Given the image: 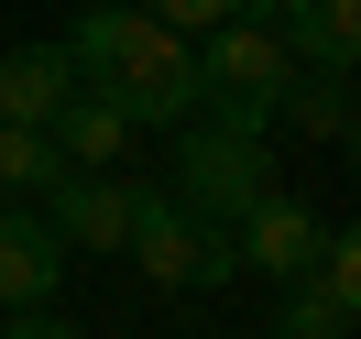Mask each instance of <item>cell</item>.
Masks as SVG:
<instances>
[{
  "instance_id": "cell-15",
  "label": "cell",
  "mask_w": 361,
  "mask_h": 339,
  "mask_svg": "<svg viewBox=\"0 0 361 339\" xmlns=\"http://www.w3.org/2000/svg\"><path fill=\"white\" fill-rule=\"evenodd\" d=\"M0 339H88V328H66L55 307H11V328H0Z\"/></svg>"
},
{
  "instance_id": "cell-10",
  "label": "cell",
  "mask_w": 361,
  "mask_h": 339,
  "mask_svg": "<svg viewBox=\"0 0 361 339\" xmlns=\"http://www.w3.org/2000/svg\"><path fill=\"white\" fill-rule=\"evenodd\" d=\"M44 142H55V164H66V175H110V164L132 154V121H121L110 99H88V88H77L66 110L44 121Z\"/></svg>"
},
{
  "instance_id": "cell-2",
  "label": "cell",
  "mask_w": 361,
  "mask_h": 339,
  "mask_svg": "<svg viewBox=\"0 0 361 339\" xmlns=\"http://www.w3.org/2000/svg\"><path fill=\"white\" fill-rule=\"evenodd\" d=\"M176 186H164V197L186 208V219L197 230H230L241 219V208H263L274 197V154H263V132H241V121H176Z\"/></svg>"
},
{
  "instance_id": "cell-4",
  "label": "cell",
  "mask_w": 361,
  "mask_h": 339,
  "mask_svg": "<svg viewBox=\"0 0 361 339\" xmlns=\"http://www.w3.org/2000/svg\"><path fill=\"white\" fill-rule=\"evenodd\" d=\"M121 252H132L154 285H230V273H241L230 230H197L164 186H132V241H121Z\"/></svg>"
},
{
  "instance_id": "cell-7",
  "label": "cell",
  "mask_w": 361,
  "mask_h": 339,
  "mask_svg": "<svg viewBox=\"0 0 361 339\" xmlns=\"http://www.w3.org/2000/svg\"><path fill=\"white\" fill-rule=\"evenodd\" d=\"M44 219H55V241H66V252L121 263V241H132V186H121V175H55Z\"/></svg>"
},
{
  "instance_id": "cell-1",
  "label": "cell",
  "mask_w": 361,
  "mask_h": 339,
  "mask_svg": "<svg viewBox=\"0 0 361 339\" xmlns=\"http://www.w3.org/2000/svg\"><path fill=\"white\" fill-rule=\"evenodd\" d=\"M66 66H77V88L110 99L132 132H176V121H197V44H186V33H164L154 11H132V0L77 11Z\"/></svg>"
},
{
  "instance_id": "cell-6",
  "label": "cell",
  "mask_w": 361,
  "mask_h": 339,
  "mask_svg": "<svg viewBox=\"0 0 361 339\" xmlns=\"http://www.w3.org/2000/svg\"><path fill=\"white\" fill-rule=\"evenodd\" d=\"M241 11H263L307 77H350L361 55V0H241Z\"/></svg>"
},
{
  "instance_id": "cell-11",
  "label": "cell",
  "mask_w": 361,
  "mask_h": 339,
  "mask_svg": "<svg viewBox=\"0 0 361 339\" xmlns=\"http://www.w3.org/2000/svg\"><path fill=\"white\" fill-rule=\"evenodd\" d=\"M274 121H295L307 142H350V77H295L274 99Z\"/></svg>"
},
{
  "instance_id": "cell-5",
  "label": "cell",
  "mask_w": 361,
  "mask_h": 339,
  "mask_svg": "<svg viewBox=\"0 0 361 339\" xmlns=\"http://www.w3.org/2000/svg\"><path fill=\"white\" fill-rule=\"evenodd\" d=\"M77 252L55 241V219L33 197H0V307H55V285H66Z\"/></svg>"
},
{
  "instance_id": "cell-13",
  "label": "cell",
  "mask_w": 361,
  "mask_h": 339,
  "mask_svg": "<svg viewBox=\"0 0 361 339\" xmlns=\"http://www.w3.org/2000/svg\"><path fill=\"white\" fill-rule=\"evenodd\" d=\"M55 175H66V164H55V142L0 121V197H33V208H44V197H55Z\"/></svg>"
},
{
  "instance_id": "cell-12",
  "label": "cell",
  "mask_w": 361,
  "mask_h": 339,
  "mask_svg": "<svg viewBox=\"0 0 361 339\" xmlns=\"http://www.w3.org/2000/svg\"><path fill=\"white\" fill-rule=\"evenodd\" d=\"M274 339H350V295H329L317 273H295L274 295Z\"/></svg>"
},
{
  "instance_id": "cell-3",
  "label": "cell",
  "mask_w": 361,
  "mask_h": 339,
  "mask_svg": "<svg viewBox=\"0 0 361 339\" xmlns=\"http://www.w3.org/2000/svg\"><path fill=\"white\" fill-rule=\"evenodd\" d=\"M285 88H295V55H285V33H274L263 11H230L219 33H197V110H208V121L263 132Z\"/></svg>"
},
{
  "instance_id": "cell-14",
  "label": "cell",
  "mask_w": 361,
  "mask_h": 339,
  "mask_svg": "<svg viewBox=\"0 0 361 339\" xmlns=\"http://www.w3.org/2000/svg\"><path fill=\"white\" fill-rule=\"evenodd\" d=\"M132 11H154L164 33H186V44H197V33H219L230 11H241V0H132Z\"/></svg>"
},
{
  "instance_id": "cell-9",
  "label": "cell",
  "mask_w": 361,
  "mask_h": 339,
  "mask_svg": "<svg viewBox=\"0 0 361 339\" xmlns=\"http://www.w3.org/2000/svg\"><path fill=\"white\" fill-rule=\"evenodd\" d=\"M66 99H77L66 44H11V55H0V121H11V132H44Z\"/></svg>"
},
{
  "instance_id": "cell-8",
  "label": "cell",
  "mask_w": 361,
  "mask_h": 339,
  "mask_svg": "<svg viewBox=\"0 0 361 339\" xmlns=\"http://www.w3.org/2000/svg\"><path fill=\"white\" fill-rule=\"evenodd\" d=\"M230 252H241V273H274V285H295V273L317 263V219L285 197V186H274L263 208H241V219H230Z\"/></svg>"
}]
</instances>
